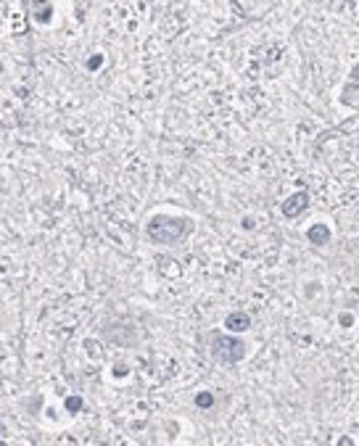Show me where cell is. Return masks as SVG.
<instances>
[{
    "instance_id": "cell-1",
    "label": "cell",
    "mask_w": 359,
    "mask_h": 446,
    "mask_svg": "<svg viewBox=\"0 0 359 446\" xmlns=\"http://www.w3.org/2000/svg\"><path fill=\"white\" fill-rule=\"evenodd\" d=\"M185 230H188V225L182 219H167V216H156L148 225V235L156 243H174L185 235Z\"/></svg>"
},
{
    "instance_id": "cell-2",
    "label": "cell",
    "mask_w": 359,
    "mask_h": 446,
    "mask_svg": "<svg viewBox=\"0 0 359 446\" xmlns=\"http://www.w3.org/2000/svg\"><path fill=\"white\" fill-rule=\"evenodd\" d=\"M211 354L217 357L219 362H224V365H232V362L243 359L246 346L241 344L238 338H232V336H214V341H211Z\"/></svg>"
},
{
    "instance_id": "cell-3",
    "label": "cell",
    "mask_w": 359,
    "mask_h": 446,
    "mask_svg": "<svg viewBox=\"0 0 359 446\" xmlns=\"http://www.w3.org/2000/svg\"><path fill=\"white\" fill-rule=\"evenodd\" d=\"M306 198H309L306 193H299V195H293V198H288V203L283 206L285 216H296V214H301V211H304V206H306Z\"/></svg>"
},
{
    "instance_id": "cell-4",
    "label": "cell",
    "mask_w": 359,
    "mask_h": 446,
    "mask_svg": "<svg viewBox=\"0 0 359 446\" xmlns=\"http://www.w3.org/2000/svg\"><path fill=\"white\" fill-rule=\"evenodd\" d=\"M309 241H312V243H320V246L327 243V241H330V233H327V227H325V225L312 227V230H309Z\"/></svg>"
},
{
    "instance_id": "cell-5",
    "label": "cell",
    "mask_w": 359,
    "mask_h": 446,
    "mask_svg": "<svg viewBox=\"0 0 359 446\" xmlns=\"http://www.w3.org/2000/svg\"><path fill=\"white\" fill-rule=\"evenodd\" d=\"M227 327L230 330H246L249 327V317L246 314H230L227 317Z\"/></svg>"
},
{
    "instance_id": "cell-6",
    "label": "cell",
    "mask_w": 359,
    "mask_h": 446,
    "mask_svg": "<svg viewBox=\"0 0 359 446\" xmlns=\"http://www.w3.org/2000/svg\"><path fill=\"white\" fill-rule=\"evenodd\" d=\"M196 401H198V404H201V407H209V404H211V401H214V399H211V396H206V393H203V396H198V399H196Z\"/></svg>"
}]
</instances>
